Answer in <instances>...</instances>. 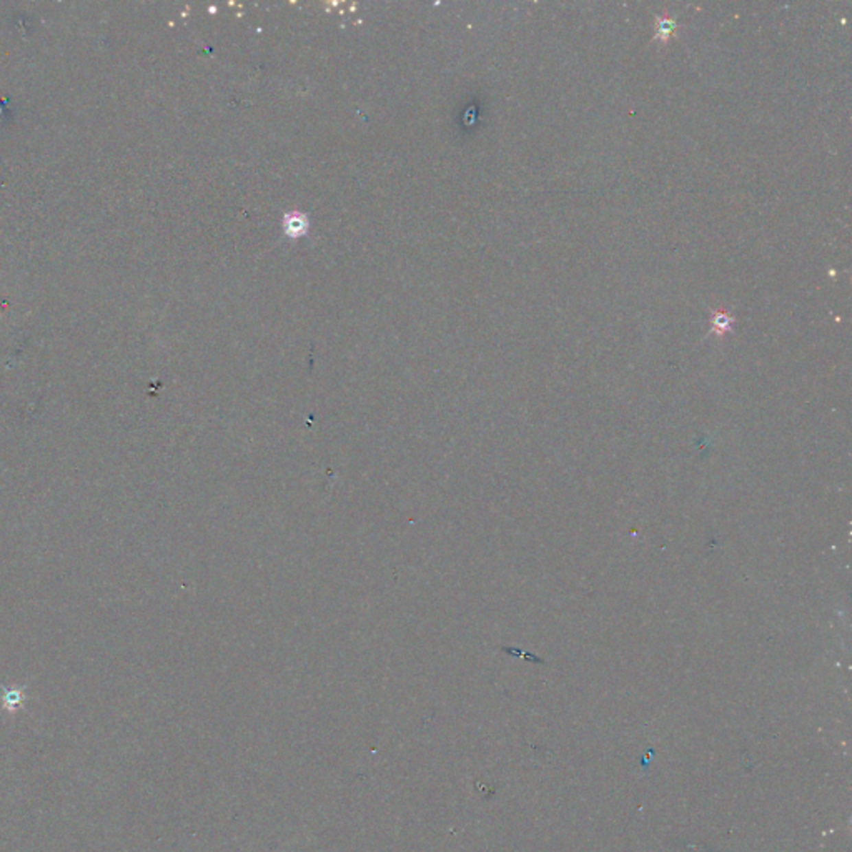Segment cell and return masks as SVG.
Listing matches in <instances>:
<instances>
[{"instance_id":"1","label":"cell","mask_w":852,"mask_h":852,"mask_svg":"<svg viewBox=\"0 0 852 852\" xmlns=\"http://www.w3.org/2000/svg\"><path fill=\"white\" fill-rule=\"evenodd\" d=\"M678 27V23L673 21V19H667V17H661L658 19V30H656L654 38L659 42H667V38L671 37V34L674 32V29Z\"/></svg>"},{"instance_id":"2","label":"cell","mask_w":852,"mask_h":852,"mask_svg":"<svg viewBox=\"0 0 852 852\" xmlns=\"http://www.w3.org/2000/svg\"><path fill=\"white\" fill-rule=\"evenodd\" d=\"M733 321H734L733 316L726 315V313H722V312H716L713 316V325H714L713 330L714 332H719L722 335V333L728 332V330L731 328Z\"/></svg>"}]
</instances>
